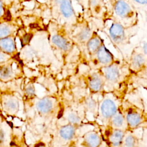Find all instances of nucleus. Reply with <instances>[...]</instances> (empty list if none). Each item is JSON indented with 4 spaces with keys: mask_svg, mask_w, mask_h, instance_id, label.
Instances as JSON below:
<instances>
[{
    "mask_svg": "<svg viewBox=\"0 0 147 147\" xmlns=\"http://www.w3.org/2000/svg\"><path fill=\"white\" fill-rule=\"evenodd\" d=\"M10 147H20V146L18 145H16V144L15 143H13Z\"/></svg>",
    "mask_w": 147,
    "mask_h": 147,
    "instance_id": "nucleus-31",
    "label": "nucleus"
},
{
    "mask_svg": "<svg viewBox=\"0 0 147 147\" xmlns=\"http://www.w3.org/2000/svg\"><path fill=\"white\" fill-rule=\"evenodd\" d=\"M106 136L107 137L108 142L112 147H120L125 136L123 130L111 127L107 131Z\"/></svg>",
    "mask_w": 147,
    "mask_h": 147,
    "instance_id": "nucleus-11",
    "label": "nucleus"
},
{
    "mask_svg": "<svg viewBox=\"0 0 147 147\" xmlns=\"http://www.w3.org/2000/svg\"><path fill=\"white\" fill-rule=\"evenodd\" d=\"M60 14L65 19H71L75 16L71 0H55Z\"/></svg>",
    "mask_w": 147,
    "mask_h": 147,
    "instance_id": "nucleus-12",
    "label": "nucleus"
},
{
    "mask_svg": "<svg viewBox=\"0 0 147 147\" xmlns=\"http://www.w3.org/2000/svg\"><path fill=\"white\" fill-rule=\"evenodd\" d=\"M9 10L7 9L6 5L3 0H0V21L10 20L9 18Z\"/></svg>",
    "mask_w": 147,
    "mask_h": 147,
    "instance_id": "nucleus-25",
    "label": "nucleus"
},
{
    "mask_svg": "<svg viewBox=\"0 0 147 147\" xmlns=\"http://www.w3.org/2000/svg\"><path fill=\"white\" fill-rule=\"evenodd\" d=\"M103 44L102 38L96 33H93L90 38L86 42V47L90 55H94L99 47Z\"/></svg>",
    "mask_w": 147,
    "mask_h": 147,
    "instance_id": "nucleus-16",
    "label": "nucleus"
},
{
    "mask_svg": "<svg viewBox=\"0 0 147 147\" xmlns=\"http://www.w3.org/2000/svg\"><path fill=\"white\" fill-rule=\"evenodd\" d=\"M117 111V106L114 100L110 98L103 100L100 106V113L103 119L110 120Z\"/></svg>",
    "mask_w": 147,
    "mask_h": 147,
    "instance_id": "nucleus-8",
    "label": "nucleus"
},
{
    "mask_svg": "<svg viewBox=\"0 0 147 147\" xmlns=\"http://www.w3.org/2000/svg\"><path fill=\"white\" fill-rule=\"evenodd\" d=\"M2 92V90L0 88V98H1V95ZM0 112H2L1 111V104H0Z\"/></svg>",
    "mask_w": 147,
    "mask_h": 147,
    "instance_id": "nucleus-32",
    "label": "nucleus"
},
{
    "mask_svg": "<svg viewBox=\"0 0 147 147\" xmlns=\"http://www.w3.org/2000/svg\"><path fill=\"white\" fill-rule=\"evenodd\" d=\"M1 109L6 117H16L20 109V101L16 92L10 89L2 90L0 98Z\"/></svg>",
    "mask_w": 147,
    "mask_h": 147,
    "instance_id": "nucleus-3",
    "label": "nucleus"
},
{
    "mask_svg": "<svg viewBox=\"0 0 147 147\" xmlns=\"http://www.w3.org/2000/svg\"><path fill=\"white\" fill-rule=\"evenodd\" d=\"M104 80L101 76L94 73L90 76L88 80V86L90 90L94 92L100 91L103 86Z\"/></svg>",
    "mask_w": 147,
    "mask_h": 147,
    "instance_id": "nucleus-19",
    "label": "nucleus"
},
{
    "mask_svg": "<svg viewBox=\"0 0 147 147\" xmlns=\"http://www.w3.org/2000/svg\"><path fill=\"white\" fill-rule=\"evenodd\" d=\"M12 57L10 56V55L3 52L0 50V63L6 61L10 59H11Z\"/></svg>",
    "mask_w": 147,
    "mask_h": 147,
    "instance_id": "nucleus-28",
    "label": "nucleus"
},
{
    "mask_svg": "<svg viewBox=\"0 0 147 147\" xmlns=\"http://www.w3.org/2000/svg\"><path fill=\"white\" fill-rule=\"evenodd\" d=\"M34 147H46L45 145L42 143H38L35 145Z\"/></svg>",
    "mask_w": 147,
    "mask_h": 147,
    "instance_id": "nucleus-30",
    "label": "nucleus"
},
{
    "mask_svg": "<svg viewBox=\"0 0 147 147\" xmlns=\"http://www.w3.org/2000/svg\"><path fill=\"white\" fill-rule=\"evenodd\" d=\"M124 117L127 126L131 129L137 127L143 121L142 113L138 108L133 106L126 109Z\"/></svg>",
    "mask_w": 147,
    "mask_h": 147,
    "instance_id": "nucleus-6",
    "label": "nucleus"
},
{
    "mask_svg": "<svg viewBox=\"0 0 147 147\" xmlns=\"http://www.w3.org/2000/svg\"><path fill=\"white\" fill-rule=\"evenodd\" d=\"M18 57H11L0 63V83L9 84L23 75L22 67Z\"/></svg>",
    "mask_w": 147,
    "mask_h": 147,
    "instance_id": "nucleus-2",
    "label": "nucleus"
},
{
    "mask_svg": "<svg viewBox=\"0 0 147 147\" xmlns=\"http://www.w3.org/2000/svg\"><path fill=\"white\" fill-rule=\"evenodd\" d=\"M24 95L26 99H31L35 96V89L33 84H26L24 89Z\"/></svg>",
    "mask_w": 147,
    "mask_h": 147,
    "instance_id": "nucleus-24",
    "label": "nucleus"
},
{
    "mask_svg": "<svg viewBox=\"0 0 147 147\" xmlns=\"http://www.w3.org/2000/svg\"><path fill=\"white\" fill-rule=\"evenodd\" d=\"M145 56L141 53H134L132 55L131 57V67L133 69H140L145 65Z\"/></svg>",
    "mask_w": 147,
    "mask_h": 147,
    "instance_id": "nucleus-20",
    "label": "nucleus"
},
{
    "mask_svg": "<svg viewBox=\"0 0 147 147\" xmlns=\"http://www.w3.org/2000/svg\"><path fill=\"white\" fill-rule=\"evenodd\" d=\"M126 28L121 24L113 21L109 28V34L112 40L118 45L124 44L127 41Z\"/></svg>",
    "mask_w": 147,
    "mask_h": 147,
    "instance_id": "nucleus-5",
    "label": "nucleus"
},
{
    "mask_svg": "<svg viewBox=\"0 0 147 147\" xmlns=\"http://www.w3.org/2000/svg\"><path fill=\"white\" fill-rule=\"evenodd\" d=\"M134 2L138 4L139 5H144L145 6L147 3V0H132Z\"/></svg>",
    "mask_w": 147,
    "mask_h": 147,
    "instance_id": "nucleus-29",
    "label": "nucleus"
},
{
    "mask_svg": "<svg viewBox=\"0 0 147 147\" xmlns=\"http://www.w3.org/2000/svg\"><path fill=\"white\" fill-rule=\"evenodd\" d=\"M103 73L105 80L111 84H115L120 79L121 72L119 67L113 63L103 68Z\"/></svg>",
    "mask_w": 147,
    "mask_h": 147,
    "instance_id": "nucleus-9",
    "label": "nucleus"
},
{
    "mask_svg": "<svg viewBox=\"0 0 147 147\" xmlns=\"http://www.w3.org/2000/svg\"><path fill=\"white\" fill-rule=\"evenodd\" d=\"M67 119L70 124L71 125H78L80 122V118L76 113L71 112L68 113L67 115Z\"/></svg>",
    "mask_w": 147,
    "mask_h": 147,
    "instance_id": "nucleus-26",
    "label": "nucleus"
},
{
    "mask_svg": "<svg viewBox=\"0 0 147 147\" xmlns=\"http://www.w3.org/2000/svg\"><path fill=\"white\" fill-rule=\"evenodd\" d=\"M52 44L60 50L67 52L71 48V44L68 39L59 33L54 34L51 37Z\"/></svg>",
    "mask_w": 147,
    "mask_h": 147,
    "instance_id": "nucleus-14",
    "label": "nucleus"
},
{
    "mask_svg": "<svg viewBox=\"0 0 147 147\" xmlns=\"http://www.w3.org/2000/svg\"><path fill=\"white\" fill-rule=\"evenodd\" d=\"M137 141L136 137L132 134L124 136L120 147H136Z\"/></svg>",
    "mask_w": 147,
    "mask_h": 147,
    "instance_id": "nucleus-23",
    "label": "nucleus"
},
{
    "mask_svg": "<svg viewBox=\"0 0 147 147\" xmlns=\"http://www.w3.org/2000/svg\"><path fill=\"white\" fill-rule=\"evenodd\" d=\"M0 50L12 57H18L16 36H10L0 39Z\"/></svg>",
    "mask_w": 147,
    "mask_h": 147,
    "instance_id": "nucleus-7",
    "label": "nucleus"
},
{
    "mask_svg": "<svg viewBox=\"0 0 147 147\" xmlns=\"http://www.w3.org/2000/svg\"><path fill=\"white\" fill-rule=\"evenodd\" d=\"M17 25L11 20L0 21V39L10 36H16L18 31Z\"/></svg>",
    "mask_w": 147,
    "mask_h": 147,
    "instance_id": "nucleus-13",
    "label": "nucleus"
},
{
    "mask_svg": "<svg viewBox=\"0 0 147 147\" xmlns=\"http://www.w3.org/2000/svg\"><path fill=\"white\" fill-rule=\"evenodd\" d=\"M94 55L96 57V61L103 67L109 65L113 63L114 56L113 54L103 44H102Z\"/></svg>",
    "mask_w": 147,
    "mask_h": 147,
    "instance_id": "nucleus-10",
    "label": "nucleus"
},
{
    "mask_svg": "<svg viewBox=\"0 0 147 147\" xmlns=\"http://www.w3.org/2000/svg\"><path fill=\"white\" fill-rule=\"evenodd\" d=\"M14 141L12 123L0 112V147H10Z\"/></svg>",
    "mask_w": 147,
    "mask_h": 147,
    "instance_id": "nucleus-4",
    "label": "nucleus"
},
{
    "mask_svg": "<svg viewBox=\"0 0 147 147\" xmlns=\"http://www.w3.org/2000/svg\"><path fill=\"white\" fill-rule=\"evenodd\" d=\"M53 107V102L48 98H44L39 100L36 105L37 111L41 114H48L52 111Z\"/></svg>",
    "mask_w": 147,
    "mask_h": 147,
    "instance_id": "nucleus-18",
    "label": "nucleus"
},
{
    "mask_svg": "<svg viewBox=\"0 0 147 147\" xmlns=\"http://www.w3.org/2000/svg\"><path fill=\"white\" fill-rule=\"evenodd\" d=\"M112 14L114 21L126 28H131L137 22V13L128 0H113Z\"/></svg>",
    "mask_w": 147,
    "mask_h": 147,
    "instance_id": "nucleus-1",
    "label": "nucleus"
},
{
    "mask_svg": "<svg viewBox=\"0 0 147 147\" xmlns=\"http://www.w3.org/2000/svg\"><path fill=\"white\" fill-rule=\"evenodd\" d=\"M86 106L88 110L93 111L95 109L96 103L94 99L91 98H88L86 102Z\"/></svg>",
    "mask_w": 147,
    "mask_h": 147,
    "instance_id": "nucleus-27",
    "label": "nucleus"
},
{
    "mask_svg": "<svg viewBox=\"0 0 147 147\" xmlns=\"http://www.w3.org/2000/svg\"><path fill=\"white\" fill-rule=\"evenodd\" d=\"M91 28L87 25H84L78 28L74 36L75 38L80 43H86L92 34Z\"/></svg>",
    "mask_w": 147,
    "mask_h": 147,
    "instance_id": "nucleus-17",
    "label": "nucleus"
},
{
    "mask_svg": "<svg viewBox=\"0 0 147 147\" xmlns=\"http://www.w3.org/2000/svg\"><path fill=\"white\" fill-rule=\"evenodd\" d=\"M75 133V127L70 123L62 126L60 129L59 131V135L60 137L65 141H68L73 138Z\"/></svg>",
    "mask_w": 147,
    "mask_h": 147,
    "instance_id": "nucleus-22",
    "label": "nucleus"
},
{
    "mask_svg": "<svg viewBox=\"0 0 147 147\" xmlns=\"http://www.w3.org/2000/svg\"><path fill=\"white\" fill-rule=\"evenodd\" d=\"M111 126L114 129L123 130L126 125L124 115L120 112H117L110 119Z\"/></svg>",
    "mask_w": 147,
    "mask_h": 147,
    "instance_id": "nucleus-21",
    "label": "nucleus"
},
{
    "mask_svg": "<svg viewBox=\"0 0 147 147\" xmlns=\"http://www.w3.org/2000/svg\"><path fill=\"white\" fill-rule=\"evenodd\" d=\"M100 142V136L96 132L91 131L84 135L81 145L83 147H98Z\"/></svg>",
    "mask_w": 147,
    "mask_h": 147,
    "instance_id": "nucleus-15",
    "label": "nucleus"
}]
</instances>
